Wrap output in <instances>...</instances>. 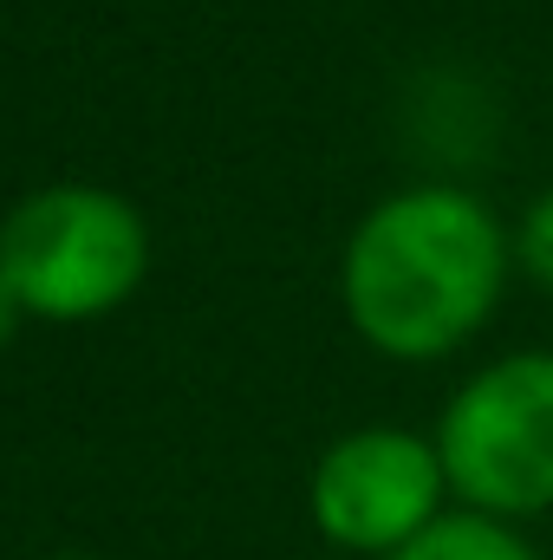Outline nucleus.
I'll use <instances>...</instances> for the list:
<instances>
[{
    "mask_svg": "<svg viewBox=\"0 0 553 560\" xmlns=\"http://www.w3.org/2000/svg\"><path fill=\"white\" fill-rule=\"evenodd\" d=\"M150 229L138 202L92 183H59L0 222V275L33 319H98L138 293Z\"/></svg>",
    "mask_w": 553,
    "mask_h": 560,
    "instance_id": "2",
    "label": "nucleus"
},
{
    "mask_svg": "<svg viewBox=\"0 0 553 560\" xmlns=\"http://www.w3.org/2000/svg\"><path fill=\"white\" fill-rule=\"evenodd\" d=\"M20 319H26V306H20V293L7 287V275H0V346L20 332Z\"/></svg>",
    "mask_w": 553,
    "mask_h": 560,
    "instance_id": "7",
    "label": "nucleus"
},
{
    "mask_svg": "<svg viewBox=\"0 0 553 560\" xmlns=\"http://www.w3.org/2000/svg\"><path fill=\"white\" fill-rule=\"evenodd\" d=\"M515 261L528 268V275L541 280V287H553V189L521 215V235H515Z\"/></svg>",
    "mask_w": 553,
    "mask_h": 560,
    "instance_id": "6",
    "label": "nucleus"
},
{
    "mask_svg": "<svg viewBox=\"0 0 553 560\" xmlns=\"http://www.w3.org/2000/svg\"><path fill=\"white\" fill-rule=\"evenodd\" d=\"M515 261V242L502 235L495 209L469 189L423 183L385 196L345 242L339 300L352 332L385 359H449L469 346Z\"/></svg>",
    "mask_w": 553,
    "mask_h": 560,
    "instance_id": "1",
    "label": "nucleus"
},
{
    "mask_svg": "<svg viewBox=\"0 0 553 560\" xmlns=\"http://www.w3.org/2000/svg\"><path fill=\"white\" fill-rule=\"evenodd\" d=\"M449 495L495 522L553 509V352H508L482 365L436 418Z\"/></svg>",
    "mask_w": 553,
    "mask_h": 560,
    "instance_id": "3",
    "label": "nucleus"
},
{
    "mask_svg": "<svg viewBox=\"0 0 553 560\" xmlns=\"http://www.w3.org/2000/svg\"><path fill=\"white\" fill-rule=\"evenodd\" d=\"M385 560H541V555L528 548V535L515 522L456 509V515H436L416 541H404L398 555H385Z\"/></svg>",
    "mask_w": 553,
    "mask_h": 560,
    "instance_id": "5",
    "label": "nucleus"
},
{
    "mask_svg": "<svg viewBox=\"0 0 553 560\" xmlns=\"http://www.w3.org/2000/svg\"><path fill=\"white\" fill-rule=\"evenodd\" d=\"M449 502V476L436 456V436H416L398 423H372V430H345L306 482V509L313 528L345 548V555H398L416 541Z\"/></svg>",
    "mask_w": 553,
    "mask_h": 560,
    "instance_id": "4",
    "label": "nucleus"
},
{
    "mask_svg": "<svg viewBox=\"0 0 553 560\" xmlns=\"http://www.w3.org/2000/svg\"><path fill=\"white\" fill-rule=\"evenodd\" d=\"M46 560H92V555H46Z\"/></svg>",
    "mask_w": 553,
    "mask_h": 560,
    "instance_id": "8",
    "label": "nucleus"
}]
</instances>
